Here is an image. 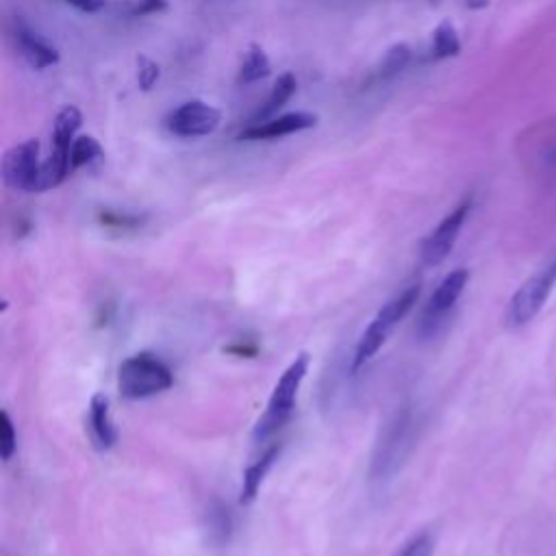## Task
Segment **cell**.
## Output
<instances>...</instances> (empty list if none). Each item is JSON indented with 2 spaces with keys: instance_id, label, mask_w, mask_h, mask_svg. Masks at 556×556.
<instances>
[{
  "instance_id": "1",
  "label": "cell",
  "mask_w": 556,
  "mask_h": 556,
  "mask_svg": "<svg viewBox=\"0 0 556 556\" xmlns=\"http://www.w3.org/2000/svg\"><path fill=\"white\" fill-rule=\"evenodd\" d=\"M308 371V354L300 352L289 365L287 369L280 374L278 382L274 384V391L269 395L267 408L261 415V419L256 421L254 430H252V441L254 443H265L267 439H271L291 417L293 408H295V400H298V391L304 382V376Z\"/></svg>"
},
{
  "instance_id": "2",
  "label": "cell",
  "mask_w": 556,
  "mask_h": 556,
  "mask_svg": "<svg viewBox=\"0 0 556 556\" xmlns=\"http://www.w3.org/2000/svg\"><path fill=\"white\" fill-rule=\"evenodd\" d=\"M417 298H419V282H410L400 293H395L389 302L382 304V308L374 315V319L369 321V326L365 328V332L361 334V339L356 343L354 358H352L354 369H361L387 343V339L391 337L395 326L417 304Z\"/></svg>"
},
{
  "instance_id": "3",
  "label": "cell",
  "mask_w": 556,
  "mask_h": 556,
  "mask_svg": "<svg viewBox=\"0 0 556 556\" xmlns=\"http://www.w3.org/2000/svg\"><path fill=\"white\" fill-rule=\"evenodd\" d=\"M172 384V369L150 352H139L124 358L117 369V389L128 400H143L163 393Z\"/></svg>"
},
{
  "instance_id": "4",
  "label": "cell",
  "mask_w": 556,
  "mask_h": 556,
  "mask_svg": "<svg viewBox=\"0 0 556 556\" xmlns=\"http://www.w3.org/2000/svg\"><path fill=\"white\" fill-rule=\"evenodd\" d=\"M408 441H410V415L408 410H402L384 426L380 441L376 445V452L371 458V471H369L374 482H387L397 473L400 465L406 458Z\"/></svg>"
},
{
  "instance_id": "5",
  "label": "cell",
  "mask_w": 556,
  "mask_h": 556,
  "mask_svg": "<svg viewBox=\"0 0 556 556\" xmlns=\"http://www.w3.org/2000/svg\"><path fill=\"white\" fill-rule=\"evenodd\" d=\"M556 285V258L541 267L536 274H532L510 298L506 306V326L508 328H521L530 324L539 311L543 308L545 300L549 298L552 289Z\"/></svg>"
},
{
  "instance_id": "6",
  "label": "cell",
  "mask_w": 556,
  "mask_h": 556,
  "mask_svg": "<svg viewBox=\"0 0 556 556\" xmlns=\"http://www.w3.org/2000/svg\"><path fill=\"white\" fill-rule=\"evenodd\" d=\"M469 280V271L465 267L452 269L445 274V278L439 282V287L432 291L430 300L426 302L421 317L417 321V334L421 339H432L439 334L443 324L447 321V315L452 313L454 304L463 295Z\"/></svg>"
},
{
  "instance_id": "7",
  "label": "cell",
  "mask_w": 556,
  "mask_h": 556,
  "mask_svg": "<svg viewBox=\"0 0 556 556\" xmlns=\"http://www.w3.org/2000/svg\"><path fill=\"white\" fill-rule=\"evenodd\" d=\"M41 146L39 139H26L15 146H11L2 156V178L11 189L17 191H39V178H41V165L39 159Z\"/></svg>"
},
{
  "instance_id": "8",
  "label": "cell",
  "mask_w": 556,
  "mask_h": 556,
  "mask_svg": "<svg viewBox=\"0 0 556 556\" xmlns=\"http://www.w3.org/2000/svg\"><path fill=\"white\" fill-rule=\"evenodd\" d=\"M469 208H471V198H465L421 241L419 256H421L424 265L434 267V265H439V263H443L447 258V254L452 252V248H454V243H456V239L460 235V228H463V224H465V219L469 215Z\"/></svg>"
},
{
  "instance_id": "9",
  "label": "cell",
  "mask_w": 556,
  "mask_h": 556,
  "mask_svg": "<svg viewBox=\"0 0 556 556\" xmlns=\"http://www.w3.org/2000/svg\"><path fill=\"white\" fill-rule=\"evenodd\" d=\"M219 122H222L219 109L202 100H187L165 117V128L176 137L195 139V137L213 135Z\"/></svg>"
},
{
  "instance_id": "10",
  "label": "cell",
  "mask_w": 556,
  "mask_h": 556,
  "mask_svg": "<svg viewBox=\"0 0 556 556\" xmlns=\"http://www.w3.org/2000/svg\"><path fill=\"white\" fill-rule=\"evenodd\" d=\"M317 115L311 111H291L276 117H269L258 124H250L239 132L241 141H261V139H278L287 137L306 128H313L317 124Z\"/></svg>"
},
{
  "instance_id": "11",
  "label": "cell",
  "mask_w": 556,
  "mask_h": 556,
  "mask_svg": "<svg viewBox=\"0 0 556 556\" xmlns=\"http://www.w3.org/2000/svg\"><path fill=\"white\" fill-rule=\"evenodd\" d=\"M11 37L15 41V48L33 70H46L59 61V50L30 26L15 22Z\"/></svg>"
},
{
  "instance_id": "12",
  "label": "cell",
  "mask_w": 556,
  "mask_h": 556,
  "mask_svg": "<svg viewBox=\"0 0 556 556\" xmlns=\"http://www.w3.org/2000/svg\"><path fill=\"white\" fill-rule=\"evenodd\" d=\"M89 434L98 450H111L117 441V430L111 419L109 397L104 393H96L89 402Z\"/></svg>"
},
{
  "instance_id": "13",
  "label": "cell",
  "mask_w": 556,
  "mask_h": 556,
  "mask_svg": "<svg viewBox=\"0 0 556 556\" xmlns=\"http://www.w3.org/2000/svg\"><path fill=\"white\" fill-rule=\"evenodd\" d=\"M278 454H280V443H271L252 465H248V469L243 471L241 504H250V502L256 497V493H258V489H261V484H263L267 471L271 469L274 460L278 458Z\"/></svg>"
},
{
  "instance_id": "14",
  "label": "cell",
  "mask_w": 556,
  "mask_h": 556,
  "mask_svg": "<svg viewBox=\"0 0 556 556\" xmlns=\"http://www.w3.org/2000/svg\"><path fill=\"white\" fill-rule=\"evenodd\" d=\"M295 89H298L295 76H293L291 72L280 74L278 80L274 83V87H271L267 100H265L263 106L254 113V117L250 119V124H258V122H265V119L274 117V113H276L278 109H282V106L291 100V96L295 93Z\"/></svg>"
},
{
  "instance_id": "15",
  "label": "cell",
  "mask_w": 556,
  "mask_h": 556,
  "mask_svg": "<svg viewBox=\"0 0 556 556\" xmlns=\"http://www.w3.org/2000/svg\"><path fill=\"white\" fill-rule=\"evenodd\" d=\"M271 74V61L258 43H250L237 74V85H252Z\"/></svg>"
},
{
  "instance_id": "16",
  "label": "cell",
  "mask_w": 556,
  "mask_h": 556,
  "mask_svg": "<svg viewBox=\"0 0 556 556\" xmlns=\"http://www.w3.org/2000/svg\"><path fill=\"white\" fill-rule=\"evenodd\" d=\"M80 124H83V113L72 104L63 106L56 113L54 124H52V146L72 148V143L76 139V130L80 128Z\"/></svg>"
},
{
  "instance_id": "17",
  "label": "cell",
  "mask_w": 556,
  "mask_h": 556,
  "mask_svg": "<svg viewBox=\"0 0 556 556\" xmlns=\"http://www.w3.org/2000/svg\"><path fill=\"white\" fill-rule=\"evenodd\" d=\"M70 159H72V172H76L80 167H91V165L100 163L104 159V150L96 137L78 135L72 143Z\"/></svg>"
},
{
  "instance_id": "18",
  "label": "cell",
  "mask_w": 556,
  "mask_h": 556,
  "mask_svg": "<svg viewBox=\"0 0 556 556\" xmlns=\"http://www.w3.org/2000/svg\"><path fill=\"white\" fill-rule=\"evenodd\" d=\"M230 530H232V521L228 515V508L222 502H213L206 510V532H208V541L217 547H222L224 543H228L230 539Z\"/></svg>"
},
{
  "instance_id": "19",
  "label": "cell",
  "mask_w": 556,
  "mask_h": 556,
  "mask_svg": "<svg viewBox=\"0 0 556 556\" xmlns=\"http://www.w3.org/2000/svg\"><path fill=\"white\" fill-rule=\"evenodd\" d=\"M408 61H410V48H408V43L402 41V43L391 46V48L384 52V56L380 59L378 67H376V78H378V80L393 78L395 74H400V72L408 65Z\"/></svg>"
},
{
  "instance_id": "20",
  "label": "cell",
  "mask_w": 556,
  "mask_h": 556,
  "mask_svg": "<svg viewBox=\"0 0 556 556\" xmlns=\"http://www.w3.org/2000/svg\"><path fill=\"white\" fill-rule=\"evenodd\" d=\"M460 50L458 35L450 22H441L432 33V59H447Z\"/></svg>"
},
{
  "instance_id": "21",
  "label": "cell",
  "mask_w": 556,
  "mask_h": 556,
  "mask_svg": "<svg viewBox=\"0 0 556 556\" xmlns=\"http://www.w3.org/2000/svg\"><path fill=\"white\" fill-rule=\"evenodd\" d=\"M161 76V67L156 61L148 59L146 54H139L137 56V83L143 91H150L154 87V83L159 80Z\"/></svg>"
},
{
  "instance_id": "22",
  "label": "cell",
  "mask_w": 556,
  "mask_h": 556,
  "mask_svg": "<svg viewBox=\"0 0 556 556\" xmlns=\"http://www.w3.org/2000/svg\"><path fill=\"white\" fill-rule=\"evenodd\" d=\"M17 447V437H15V428H13V421L9 417L7 410L0 413V456L2 460H9L13 456Z\"/></svg>"
},
{
  "instance_id": "23",
  "label": "cell",
  "mask_w": 556,
  "mask_h": 556,
  "mask_svg": "<svg viewBox=\"0 0 556 556\" xmlns=\"http://www.w3.org/2000/svg\"><path fill=\"white\" fill-rule=\"evenodd\" d=\"M100 222L104 226H115V228H135V226L141 224V217L139 215H124V213H115V211H102Z\"/></svg>"
},
{
  "instance_id": "24",
  "label": "cell",
  "mask_w": 556,
  "mask_h": 556,
  "mask_svg": "<svg viewBox=\"0 0 556 556\" xmlns=\"http://www.w3.org/2000/svg\"><path fill=\"white\" fill-rule=\"evenodd\" d=\"M165 9H167V0H135V4L130 7V15L143 17V15L163 13Z\"/></svg>"
},
{
  "instance_id": "25",
  "label": "cell",
  "mask_w": 556,
  "mask_h": 556,
  "mask_svg": "<svg viewBox=\"0 0 556 556\" xmlns=\"http://www.w3.org/2000/svg\"><path fill=\"white\" fill-rule=\"evenodd\" d=\"M70 7L83 11V13H98L106 7L109 0H65Z\"/></svg>"
},
{
  "instance_id": "26",
  "label": "cell",
  "mask_w": 556,
  "mask_h": 556,
  "mask_svg": "<svg viewBox=\"0 0 556 556\" xmlns=\"http://www.w3.org/2000/svg\"><path fill=\"white\" fill-rule=\"evenodd\" d=\"M430 547V541H428V536H419V539H415L400 556H421L426 549Z\"/></svg>"
}]
</instances>
